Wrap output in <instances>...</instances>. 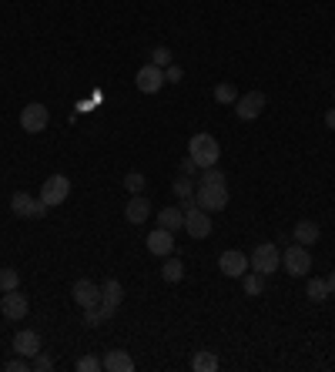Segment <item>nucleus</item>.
<instances>
[{"label": "nucleus", "instance_id": "30", "mask_svg": "<svg viewBox=\"0 0 335 372\" xmlns=\"http://www.w3.org/2000/svg\"><path fill=\"white\" fill-rule=\"evenodd\" d=\"M218 181H225V171H218V168L211 165V168H205V175H201L198 185H218Z\"/></svg>", "mask_w": 335, "mask_h": 372}, {"label": "nucleus", "instance_id": "7", "mask_svg": "<svg viewBox=\"0 0 335 372\" xmlns=\"http://www.w3.org/2000/svg\"><path fill=\"white\" fill-rule=\"evenodd\" d=\"M121 302H124V285L117 282V279H107L101 285V306H98L104 319H111L117 308H121Z\"/></svg>", "mask_w": 335, "mask_h": 372}, {"label": "nucleus", "instance_id": "33", "mask_svg": "<svg viewBox=\"0 0 335 372\" xmlns=\"http://www.w3.org/2000/svg\"><path fill=\"white\" fill-rule=\"evenodd\" d=\"M7 372H30V359H24V356L7 359Z\"/></svg>", "mask_w": 335, "mask_h": 372}, {"label": "nucleus", "instance_id": "35", "mask_svg": "<svg viewBox=\"0 0 335 372\" xmlns=\"http://www.w3.org/2000/svg\"><path fill=\"white\" fill-rule=\"evenodd\" d=\"M194 168H198V165H194V158L188 154V161H181V175H192Z\"/></svg>", "mask_w": 335, "mask_h": 372}, {"label": "nucleus", "instance_id": "9", "mask_svg": "<svg viewBox=\"0 0 335 372\" xmlns=\"http://www.w3.org/2000/svg\"><path fill=\"white\" fill-rule=\"evenodd\" d=\"M265 94L261 91H248V94H242L238 101H235V115L242 117V121H255L261 111H265Z\"/></svg>", "mask_w": 335, "mask_h": 372}, {"label": "nucleus", "instance_id": "22", "mask_svg": "<svg viewBox=\"0 0 335 372\" xmlns=\"http://www.w3.org/2000/svg\"><path fill=\"white\" fill-rule=\"evenodd\" d=\"M192 369L194 372H215L218 369V356L208 352V349H201V352H194L192 356Z\"/></svg>", "mask_w": 335, "mask_h": 372}, {"label": "nucleus", "instance_id": "1", "mask_svg": "<svg viewBox=\"0 0 335 372\" xmlns=\"http://www.w3.org/2000/svg\"><path fill=\"white\" fill-rule=\"evenodd\" d=\"M188 154L194 158V165L198 168H211V165H218L221 144H218L215 134H194L192 141H188Z\"/></svg>", "mask_w": 335, "mask_h": 372}, {"label": "nucleus", "instance_id": "3", "mask_svg": "<svg viewBox=\"0 0 335 372\" xmlns=\"http://www.w3.org/2000/svg\"><path fill=\"white\" fill-rule=\"evenodd\" d=\"M194 202H198V208H205V211L228 208V188H225V181H218V185H198Z\"/></svg>", "mask_w": 335, "mask_h": 372}, {"label": "nucleus", "instance_id": "18", "mask_svg": "<svg viewBox=\"0 0 335 372\" xmlns=\"http://www.w3.org/2000/svg\"><path fill=\"white\" fill-rule=\"evenodd\" d=\"M101 366L107 372H134V359H131L124 349H111V352L101 359Z\"/></svg>", "mask_w": 335, "mask_h": 372}, {"label": "nucleus", "instance_id": "5", "mask_svg": "<svg viewBox=\"0 0 335 372\" xmlns=\"http://www.w3.org/2000/svg\"><path fill=\"white\" fill-rule=\"evenodd\" d=\"M47 208L51 205H44L40 198H34V194H27V192H17L11 198V211L17 215V219H44Z\"/></svg>", "mask_w": 335, "mask_h": 372}, {"label": "nucleus", "instance_id": "19", "mask_svg": "<svg viewBox=\"0 0 335 372\" xmlns=\"http://www.w3.org/2000/svg\"><path fill=\"white\" fill-rule=\"evenodd\" d=\"M292 238H295L298 245H312V242H319V225H315L312 219H302V221L295 225V228H292Z\"/></svg>", "mask_w": 335, "mask_h": 372}, {"label": "nucleus", "instance_id": "17", "mask_svg": "<svg viewBox=\"0 0 335 372\" xmlns=\"http://www.w3.org/2000/svg\"><path fill=\"white\" fill-rule=\"evenodd\" d=\"M124 219H128L131 225H144V221L151 219V202H148L144 194H131L128 208H124Z\"/></svg>", "mask_w": 335, "mask_h": 372}, {"label": "nucleus", "instance_id": "2", "mask_svg": "<svg viewBox=\"0 0 335 372\" xmlns=\"http://www.w3.org/2000/svg\"><path fill=\"white\" fill-rule=\"evenodd\" d=\"M248 265H252V272H258V275H271V272L282 265V252H278V245L275 242H261L252 248V258H248Z\"/></svg>", "mask_w": 335, "mask_h": 372}, {"label": "nucleus", "instance_id": "12", "mask_svg": "<svg viewBox=\"0 0 335 372\" xmlns=\"http://www.w3.org/2000/svg\"><path fill=\"white\" fill-rule=\"evenodd\" d=\"M134 84H138V91H141V94H158V91H161V84H165V67L144 64L141 71H138V77H134Z\"/></svg>", "mask_w": 335, "mask_h": 372}, {"label": "nucleus", "instance_id": "13", "mask_svg": "<svg viewBox=\"0 0 335 372\" xmlns=\"http://www.w3.org/2000/svg\"><path fill=\"white\" fill-rule=\"evenodd\" d=\"M184 231H188L192 238H208V235H211V219H208L205 208L194 205L192 211H184Z\"/></svg>", "mask_w": 335, "mask_h": 372}, {"label": "nucleus", "instance_id": "28", "mask_svg": "<svg viewBox=\"0 0 335 372\" xmlns=\"http://www.w3.org/2000/svg\"><path fill=\"white\" fill-rule=\"evenodd\" d=\"M171 192L178 194V198H194V185L188 181V175H181V178L171 185Z\"/></svg>", "mask_w": 335, "mask_h": 372}, {"label": "nucleus", "instance_id": "38", "mask_svg": "<svg viewBox=\"0 0 335 372\" xmlns=\"http://www.w3.org/2000/svg\"><path fill=\"white\" fill-rule=\"evenodd\" d=\"M332 101H335V88H332Z\"/></svg>", "mask_w": 335, "mask_h": 372}, {"label": "nucleus", "instance_id": "23", "mask_svg": "<svg viewBox=\"0 0 335 372\" xmlns=\"http://www.w3.org/2000/svg\"><path fill=\"white\" fill-rule=\"evenodd\" d=\"M305 296H309L312 302H325L332 292H329V282H325V279H309V285H305Z\"/></svg>", "mask_w": 335, "mask_h": 372}, {"label": "nucleus", "instance_id": "8", "mask_svg": "<svg viewBox=\"0 0 335 372\" xmlns=\"http://www.w3.org/2000/svg\"><path fill=\"white\" fill-rule=\"evenodd\" d=\"M0 312H4L7 322H20L27 312H30V302H27V296H20V292L13 289V292H4V296H0Z\"/></svg>", "mask_w": 335, "mask_h": 372}, {"label": "nucleus", "instance_id": "14", "mask_svg": "<svg viewBox=\"0 0 335 372\" xmlns=\"http://www.w3.org/2000/svg\"><path fill=\"white\" fill-rule=\"evenodd\" d=\"M71 296H74V302L81 308H94V306H101V285H94L90 279H78L74 289H71Z\"/></svg>", "mask_w": 335, "mask_h": 372}, {"label": "nucleus", "instance_id": "10", "mask_svg": "<svg viewBox=\"0 0 335 372\" xmlns=\"http://www.w3.org/2000/svg\"><path fill=\"white\" fill-rule=\"evenodd\" d=\"M47 121H51V115H47V107L44 104H27L24 111H20V128L27 131V134H40V131L47 128Z\"/></svg>", "mask_w": 335, "mask_h": 372}, {"label": "nucleus", "instance_id": "6", "mask_svg": "<svg viewBox=\"0 0 335 372\" xmlns=\"http://www.w3.org/2000/svg\"><path fill=\"white\" fill-rule=\"evenodd\" d=\"M67 194H71V181L64 178V175H51V178L40 185V202L44 205H61V202H67Z\"/></svg>", "mask_w": 335, "mask_h": 372}, {"label": "nucleus", "instance_id": "31", "mask_svg": "<svg viewBox=\"0 0 335 372\" xmlns=\"http://www.w3.org/2000/svg\"><path fill=\"white\" fill-rule=\"evenodd\" d=\"M151 64H155V67H168V64H171V51H168V47H155V51H151Z\"/></svg>", "mask_w": 335, "mask_h": 372}, {"label": "nucleus", "instance_id": "29", "mask_svg": "<svg viewBox=\"0 0 335 372\" xmlns=\"http://www.w3.org/2000/svg\"><path fill=\"white\" fill-rule=\"evenodd\" d=\"M30 369H37V372H51V369H54V359H51V356H44V352H37V356L30 359Z\"/></svg>", "mask_w": 335, "mask_h": 372}, {"label": "nucleus", "instance_id": "4", "mask_svg": "<svg viewBox=\"0 0 335 372\" xmlns=\"http://www.w3.org/2000/svg\"><path fill=\"white\" fill-rule=\"evenodd\" d=\"M282 265H285V272H288V275H305V272L312 269V255H309V245H288V248H285L282 252Z\"/></svg>", "mask_w": 335, "mask_h": 372}, {"label": "nucleus", "instance_id": "36", "mask_svg": "<svg viewBox=\"0 0 335 372\" xmlns=\"http://www.w3.org/2000/svg\"><path fill=\"white\" fill-rule=\"evenodd\" d=\"M325 124H329V128H335V107H329V111H325Z\"/></svg>", "mask_w": 335, "mask_h": 372}, {"label": "nucleus", "instance_id": "24", "mask_svg": "<svg viewBox=\"0 0 335 372\" xmlns=\"http://www.w3.org/2000/svg\"><path fill=\"white\" fill-rule=\"evenodd\" d=\"M245 279V296H261L265 292V275H258V272H252V275H242Z\"/></svg>", "mask_w": 335, "mask_h": 372}, {"label": "nucleus", "instance_id": "37", "mask_svg": "<svg viewBox=\"0 0 335 372\" xmlns=\"http://www.w3.org/2000/svg\"><path fill=\"white\" fill-rule=\"evenodd\" d=\"M325 282H329V292H332V296H335V272H332V275H329V279H325Z\"/></svg>", "mask_w": 335, "mask_h": 372}, {"label": "nucleus", "instance_id": "21", "mask_svg": "<svg viewBox=\"0 0 335 372\" xmlns=\"http://www.w3.org/2000/svg\"><path fill=\"white\" fill-rule=\"evenodd\" d=\"M161 279H165V282H181V279H184V262L175 255H168L165 265H161Z\"/></svg>", "mask_w": 335, "mask_h": 372}, {"label": "nucleus", "instance_id": "25", "mask_svg": "<svg viewBox=\"0 0 335 372\" xmlns=\"http://www.w3.org/2000/svg\"><path fill=\"white\" fill-rule=\"evenodd\" d=\"M215 101H218V104H235V101H238V91H235L232 81H225V84L215 88Z\"/></svg>", "mask_w": 335, "mask_h": 372}, {"label": "nucleus", "instance_id": "34", "mask_svg": "<svg viewBox=\"0 0 335 372\" xmlns=\"http://www.w3.org/2000/svg\"><path fill=\"white\" fill-rule=\"evenodd\" d=\"M181 77H184V71H181L178 64H168L165 67V81H168V84H178Z\"/></svg>", "mask_w": 335, "mask_h": 372}, {"label": "nucleus", "instance_id": "15", "mask_svg": "<svg viewBox=\"0 0 335 372\" xmlns=\"http://www.w3.org/2000/svg\"><path fill=\"white\" fill-rule=\"evenodd\" d=\"M13 352L24 356V359H34L40 352V335L34 329H20V332L13 335Z\"/></svg>", "mask_w": 335, "mask_h": 372}, {"label": "nucleus", "instance_id": "16", "mask_svg": "<svg viewBox=\"0 0 335 372\" xmlns=\"http://www.w3.org/2000/svg\"><path fill=\"white\" fill-rule=\"evenodd\" d=\"M148 252H151V255L168 258L171 252H175V231H168V228H155L151 235H148Z\"/></svg>", "mask_w": 335, "mask_h": 372}, {"label": "nucleus", "instance_id": "11", "mask_svg": "<svg viewBox=\"0 0 335 372\" xmlns=\"http://www.w3.org/2000/svg\"><path fill=\"white\" fill-rule=\"evenodd\" d=\"M218 269H221V275H228V279H242V275L248 272V255H245V252H238V248L221 252Z\"/></svg>", "mask_w": 335, "mask_h": 372}, {"label": "nucleus", "instance_id": "20", "mask_svg": "<svg viewBox=\"0 0 335 372\" xmlns=\"http://www.w3.org/2000/svg\"><path fill=\"white\" fill-rule=\"evenodd\" d=\"M158 228H168V231L184 228V211L181 208H161L158 211Z\"/></svg>", "mask_w": 335, "mask_h": 372}, {"label": "nucleus", "instance_id": "32", "mask_svg": "<svg viewBox=\"0 0 335 372\" xmlns=\"http://www.w3.org/2000/svg\"><path fill=\"white\" fill-rule=\"evenodd\" d=\"M78 369H81V372H98V369H104V366H101V359H94V356H84V359H78Z\"/></svg>", "mask_w": 335, "mask_h": 372}, {"label": "nucleus", "instance_id": "27", "mask_svg": "<svg viewBox=\"0 0 335 372\" xmlns=\"http://www.w3.org/2000/svg\"><path fill=\"white\" fill-rule=\"evenodd\" d=\"M124 188H128L131 194H141L144 192V175L141 171H128V175H124Z\"/></svg>", "mask_w": 335, "mask_h": 372}, {"label": "nucleus", "instance_id": "26", "mask_svg": "<svg viewBox=\"0 0 335 372\" xmlns=\"http://www.w3.org/2000/svg\"><path fill=\"white\" fill-rule=\"evenodd\" d=\"M20 285V275L17 269H0V292H13Z\"/></svg>", "mask_w": 335, "mask_h": 372}]
</instances>
